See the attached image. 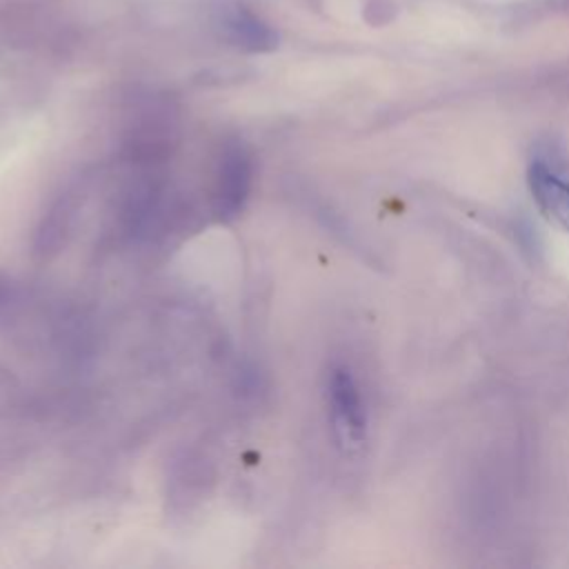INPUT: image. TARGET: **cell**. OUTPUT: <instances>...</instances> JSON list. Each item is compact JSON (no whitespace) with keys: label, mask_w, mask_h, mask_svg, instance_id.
<instances>
[{"label":"cell","mask_w":569,"mask_h":569,"mask_svg":"<svg viewBox=\"0 0 569 569\" xmlns=\"http://www.w3.org/2000/svg\"><path fill=\"white\" fill-rule=\"evenodd\" d=\"M13 293H16L13 282H11L7 276H2V273H0V316H4V313H7V309L11 307V302H13Z\"/></svg>","instance_id":"obj_6"},{"label":"cell","mask_w":569,"mask_h":569,"mask_svg":"<svg viewBox=\"0 0 569 569\" xmlns=\"http://www.w3.org/2000/svg\"><path fill=\"white\" fill-rule=\"evenodd\" d=\"M527 176L540 211L569 231V176L560 147L556 142L538 144Z\"/></svg>","instance_id":"obj_1"},{"label":"cell","mask_w":569,"mask_h":569,"mask_svg":"<svg viewBox=\"0 0 569 569\" xmlns=\"http://www.w3.org/2000/svg\"><path fill=\"white\" fill-rule=\"evenodd\" d=\"M253 178V162L247 144L238 138L227 140L216 173V189H213V213L222 222H231L240 216L247 204Z\"/></svg>","instance_id":"obj_2"},{"label":"cell","mask_w":569,"mask_h":569,"mask_svg":"<svg viewBox=\"0 0 569 569\" xmlns=\"http://www.w3.org/2000/svg\"><path fill=\"white\" fill-rule=\"evenodd\" d=\"M213 29L227 44L247 53H269L280 44L278 31L240 2H222L213 13Z\"/></svg>","instance_id":"obj_4"},{"label":"cell","mask_w":569,"mask_h":569,"mask_svg":"<svg viewBox=\"0 0 569 569\" xmlns=\"http://www.w3.org/2000/svg\"><path fill=\"white\" fill-rule=\"evenodd\" d=\"M331 427L340 449L356 451L365 442L367 416L358 385L347 367H333L327 380Z\"/></svg>","instance_id":"obj_3"},{"label":"cell","mask_w":569,"mask_h":569,"mask_svg":"<svg viewBox=\"0 0 569 569\" xmlns=\"http://www.w3.org/2000/svg\"><path fill=\"white\" fill-rule=\"evenodd\" d=\"M78 193L73 191H67L62 193L56 204L49 209V213L42 218L40 227H38V233H36V251L40 256H47L51 251H56L60 247V240H62V233L69 229V222H71V211H73V200H76Z\"/></svg>","instance_id":"obj_5"}]
</instances>
